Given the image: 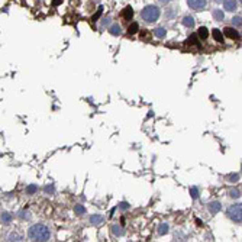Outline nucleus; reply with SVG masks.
<instances>
[{
  "label": "nucleus",
  "mask_w": 242,
  "mask_h": 242,
  "mask_svg": "<svg viewBox=\"0 0 242 242\" xmlns=\"http://www.w3.org/2000/svg\"><path fill=\"white\" fill-rule=\"evenodd\" d=\"M90 222H92V225H100V223H103V216L93 215L92 217H90Z\"/></svg>",
  "instance_id": "11"
},
{
  "label": "nucleus",
  "mask_w": 242,
  "mask_h": 242,
  "mask_svg": "<svg viewBox=\"0 0 242 242\" xmlns=\"http://www.w3.org/2000/svg\"><path fill=\"white\" fill-rule=\"evenodd\" d=\"M10 220H12V216H10V213L3 212V213H2V222H3V223H10Z\"/></svg>",
  "instance_id": "19"
},
{
  "label": "nucleus",
  "mask_w": 242,
  "mask_h": 242,
  "mask_svg": "<svg viewBox=\"0 0 242 242\" xmlns=\"http://www.w3.org/2000/svg\"><path fill=\"white\" fill-rule=\"evenodd\" d=\"M138 31H139V26H138V23H135V22L128 28V33H129V35H133V33H136Z\"/></svg>",
  "instance_id": "18"
},
{
  "label": "nucleus",
  "mask_w": 242,
  "mask_h": 242,
  "mask_svg": "<svg viewBox=\"0 0 242 242\" xmlns=\"http://www.w3.org/2000/svg\"><path fill=\"white\" fill-rule=\"evenodd\" d=\"M199 36L202 38V39H206L207 36H209V31H207V28L202 26L200 29H199Z\"/></svg>",
  "instance_id": "15"
},
{
  "label": "nucleus",
  "mask_w": 242,
  "mask_h": 242,
  "mask_svg": "<svg viewBox=\"0 0 242 242\" xmlns=\"http://www.w3.org/2000/svg\"><path fill=\"white\" fill-rule=\"evenodd\" d=\"M22 239H23V238H22V235L12 232V234L9 235V239H7V241H22Z\"/></svg>",
  "instance_id": "21"
},
{
  "label": "nucleus",
  "mask_w": 242,
  "mask_h": 242,
  "mask_svg": "<svg viewBox=\"0 0 242 242\" xmlns=\"http://www.w3.org/2000/svg\"><path fill=\"white\" fill-rule=\"evenodd\" d=\"M187 42L191 44V45H196L197 42H199V41H197V35H190V38L187 39Z\"/></svg>",
  "instance_id": "25"
},
{
  "label": "nucleus",
  "mask_w": 242,
  "mask_h": 242,
  "mask_svg": "<svg viewBox=\"0 0 242 242\" xmlns=\"http://www.w3.org/2000/svg\"><path fill=\"white\" fill-rule=\"evenodd\" d=\"M222 209V204L219 202H212V203H209V212L212 213V215H216L219 210Z\"/></svg>",
  "instance_id": "7"
},
{
  "label": "nucleus",
  "mask_w": 242,
  "mask_h": 242,
  "mask_svg": "<svg viewBox=\"0 0 242 242\" xmlns=\"http://www.w3.org/2000/svg\"><path fill=\"white\" fill-rule=\"evenodd\" d=\"M212 15H213V18H215L216 20H223V10H219V9H215L213 12H212Z\"/></svg>",
  "instance_id": "14"
},
{
  "label": "nucleus",
  "mask_w": 242,
  "mask_h": 242,
  "mask_svg": "<svg viewBox=\"0 0 242 242\" xmlns=\"http://www.w3.org/2000/svg\"><path fill=\"white\" fill-rule=\"evenodd\" d=\"M223 35H226L230 39H238L239 38V32L236 29H234V28H225L223 29Z\"/></svg>",
  "instance_id": "5"
},
{
  "label": "nucleus",
  "mask_w": 242,
  "mask_h": 242,
  "mask_svg": "<svg viewBox=\"0 0 242 242\" xmlns=\"http://www.w3.org/2000/svg\"><path fill=\"white\" fill-rule=\"evenodd\" d=\"M141 18H142L146 23H152V22L158 20V18H160V9H158L157 6H154V5H150V6H146L142 9Z\"/></svg>",
  "instance_id": "2"
},
{
  "label": "nucleus",
  "mask_w": 242,
  "mask_h": 242,
  "mask_svg": "<svg viewBox=\"0 0 242 242\" xmlns=\"http://www.w3.org/2000/svg\"><path fill=\"white\" fill-rule=\"evenodd\" d=\"M183 25L187 28H193L194 26V19L191 16H184L183 18Z\"/></svg>",
  "instance_id": "10"
},
{
  "label": "nucleus",
  "mask_w": 242,
  "mask_h": 242,
  "mask_svg": "<svg viewBox=\"0 0 242 242\" xmlns=\"http://www.w3.org/2000/svg\"><path fill=\"white\" fill-rule=\"evenodd\" d=\"M241 2H242V0H241Z\"/></svg>",
  "instance_id": "36"
},
{
  "label": "nucleus",
  "mask_w": 242,
  "mask_h": 242,
  "mask_svg": "<svg viewBox=\"0 0 242 242\" xmlns=\"http://www.w3.org/2000/svg\"><path fill=\"white\" fill-rule=\"evenodd\" d=\"M110 22V19L109 18H105V20H103V25H106V23H109Z\"/></svg>",
  "instance_id": "33"
},
{
  "label": "nucleus",
  "mask_w": 242,
  "mask_h": 242,
  "mask_svg": "<svg viewBox=\"0 0 242 242\" xmlns=\"http://www.w3.org/2000/svg\"><path fill=\"white\" fill-rule=\"evenodd\" d=\"M216 2H223V0H216Z\"/></svg>",
  "instance_id": "35"
},
{
  "label": "nucleus",
  "mask_w": 242,
  "mask_h": 242,
  "mask_svg": "<svg viewBox=\"0 0 242 242\" xmlns=\"http://www.w3.org/2000/svg\"><path fill=\"white\" fill-rule=\"evenodd\" d=\"M36 190H38V187H36L35 184H31V186H28V187H26V193H28V194H33Z\"/></svg>",
  "instance_id": "23"
},
{
  "label": "nucleus",
  "mask_w": 242,
  "mask_h": 242,
  "mask_svg": "<svg viewBox=\"0 0 242 242\" xmlns=\"http://www.w3.org/2000/svg\"><path fill=\"white\" fill-rule=\"evenodd\" d=\"M165 33H167V31L164 29V28H157V29H154V35L157 36V38H164L165 36Z\"/></svg>",
  "instance_id": "13"
},
{
  "label": "nucleus",
  "mask_w": 242,
  "mask_h": 242,
  "mask_svg": "<svg viewBox=\"0 0 242 242\" xmlns=\"http://www.w3.org/2000/svg\"><path fill=\"white\" fill-rule=\"evenodd\" d=\"M232 23H234V26H242V18L241 16H234Z\"/></svg>",
  "instance_id": "22"
},
{
  "label": "nucleus",
  "mask_w": 242,
  "mask_h": 242,
  "mask_svg": "<svg viewBox=\"0 0 242 242\" xmlns=\"http://www.w3.org/2000/svg\"><path fill=\"white\" fill-rule=\"evenodd\" d=\"M191 197H193V199H196L197 197V189H194V187L191 189Z\"/></svg>",
  "instance_id": "29"
},
{
  "label": "nucleus",
  "mask_w": 242,
  "mask_h": 242,
  "mask_svg": "<svg viewBox=\"0 0 242 242\" xmlns=\"http://www.w3.org/2000/svg\"><path fill=\"white\" fill-rule=\"evenodd\" d=\"M61 2L62 0H52V6H58V5H61Z\"/></svg>",
  "instance_id": "30"
},
{
  "label": "nucleus",
  "mask_w": 242,
  "mask_h": 242,
  "mask_svg": "<svg viewBox=\"0 0 242 242\" xmlns=\"http://www.w3.org/2000/svg\"><path fill=\"white\" fill-rule=\"evenodd\" d=\"M212 35H213V38H215L216 42H223V33L219 31V29H213L212 31Z\"/></svg>",
  "instance_id": "9"
},
{
  "label": "nucleus",
  "mask_w": 242,
  "mask_h": 242,
  "mask_svg": "<svg viewBox=\"0 0 242 242\" xmlns=\"http://www.w3.org/2000/svg\"><path fill=\"white\" fill-rule=\"evenodd\" d=\"M158 2H161V3H168L170 0H158Z\"/></svg>",
  "instance_id": "34"
},
{
  "label": "nucleus",
  "mask_w": 242,
  "mask_h": 242,
  "mask_svg": "<svg viewBox=\"0 0 242 242\" xmlns=\"http://www.w3.org/2000/svg\"><path fill=\"white\" fill-rule=\"evenodd\" d=\"M28 236L32 239V241H49L51 239V230L48 226L42 225V223H36L29 228L28 230Z\"/></svg>",
  "instance_id": "1"
},
{
  "label": "nucleus",
  "mask_w": 242,
  "mask_h": 242,
  "mask_svg": "<svg viewBox=\"0 0 242 242\" xmlns=\"http://www.w3.org/2000/svg\"><path fill=\"white\" fill-rule=\"evenodd\" d=\"M45 191H46V193H48V194H51V193H52V191H54V189H52V187H46V189H45Z\"/></svg>",
  "instance_id": "31"
},
{
  "label": "nucleus",
  "mask_w": 242,
  "mask_h": 242,
  "mask_svg": "<svg viewBox=\"0 0 242 242\" xmlns=\"http://www.w3.org/2000/svg\"><path fill=\"white\" fill-rule=\"evenodd\" d=\"M132 16H133V9H132L131 6H126L122 10V18H123L125 20H129L132 19Z\"/></svg>",
  "instance_id": "8"
},
{
  "label": "nucleus",
  "mask_w": 242,
  "mask_h": 242,
  "mask_svg": "<svg viewBox=\"0 0 242 242\" xmlns=\"http://www.w3.org/2000/svg\"><path fill=\"white\" fill-rule=\"evenodd\" d=\"M229 196L230 197H239L241 196V191L238 189H232V190H229Z\"/></svg>",
  "instance_id": "24"
},
{
  "label": "nucleus",
  "mask_w": 242,
  "mask_h": 242,
  "mask_svg": "<svg viewBox=\"0 0 242 242\" xmlns=\"http://www.w3.org/2000/svg\"><path fill=\"white\" fill-rule=\"evenodd\" d=\"M102 12H103V9H102V7H99L97 13H94V15H93V18H92V19L94 20V22H96V20H97L99 18H100V15H102Z\"/></svg>",
  "instance_id": "26"
},
{
  "label": "nucleus",
  "mask_w": 242,
  "mask_h": 242,
  "mask_svg": "<svg viewBox=\"0 0 242 242\" xmlns=\"http://www.w3.org/2000/svg\"><path fill=\"white\" fill-rule=\"evenodd\" d=\"M119 207H120V209H122V210H126V209H128V207H129V204H128V203H120V206H119Z\"/></svg>",
  "instance_id": "28"
},
{
  "label": "nucleus",
  "mask_w": 242,
  "mask_h": 242,
  "mask_svg": "<svg viewBox=\"0 0 242 242\" xmlns=\"http://www.w3.org/2000/svg\"><path fill=\"white\" fill-rule=\"evenodd\" d=\"M20 219H29V212H25V210H22L19 213Z\"/></svg>",
  "instance_id": "27"
},
{
  "label": "nucleus",
  "mask_w": 242,
  "mask_h": 242,
  "mask_svg": "<svg viewBox=\"0 0 242 242\" xmlns=\"http://www.w3.org/2000/svg\"><path fill=\"white\" fill-rule=\"evenodd\" d=\"M112 232L115 234L116 236H122L125 234V230L122 229V226H119V225H115V226H112Z\"/></svg>",
  "instance_id": "12"
},
{
  "label": "nucleus",
  "mask_w": 242,
  "mask_h": 242,
  "mask_svg": "<svg viewBox=\"0 0 242 242\" xmlns=\"http://www.w3.org/2000/svg\"><path fill=\"white\" fill-rule=\"evenodd\" d=\"M226 215L230 220H234L236 223H242V203L230 204L226 210Z\"/></svg>",
  "instance_id": "3"
},
{
  "label": "nucleus",
  "mask_w": 242,
  "mask_h": 242,
  "mask_svg": "<svg viewBox=\"0 0 242 242\" xmlns=\"http://www.w3.org/2000/svg\"><path fill=\"white\" fill-rule=\"evenodd\" d=\"M168 232V225L167 223H161L160 226H158V234L160 235H165Z\"/></svg>",
  "instance_id": "16"
},
{
  "label": "nucleus",
  "mask_w": 242,
  "mask_h": 242,
  "mask_svg": "<svg viewBox=\"0 0 242 242\" xmlns=\"http://www.w3.org/2000/svg\"><path fill=\"white\" fill-rule=\"evenodd\" d=\"M238 178H239V177H238V174H235V176H230V180H232V181H235V180H238Z\"/></svg>",
  "instance_id": "32"
},
{
  "label": "nucleus",
  "mask_w": 242,
  "mask_h": 242,
  "mask_svg": "<svg viewBox=\"0 0 242 242\" xmlns=\"http://www.w3.org/2000/svg\"><path fill=\"white\" fill-rule=\"evenodd\" d=\"M223 7H225V10H228V12H234L236 7H238V2H236V0H223Z\"/></svg>",
  "instance_id": "6"
},
{
  "label": "nucleus",
  "mask_w": 242,
  "mask_h": 242,
  "mask_svg": "<svg viewBox=\"0 0 242 242\" xmlns=\"http://www.w3.org/2000/svg\"><path fill=\"white\" fill-rule=\"evenodd\" d=\"M74 212H76V215H84L86 207L81 206V204H76V206H74Z\"/></svg>",
  "instance_id": "17"
},
{
  "label": "nucleus",
  "mask_w": 242,
  "mask_h": 242,
  "mask_svg": "<svg viewBox=\"0 0 242 242\" xmlns=\"http://www.w3.org/2000/svg\"><path fill=\"white\" fill-rule=\"evenodd\" d=\"M189 6L193 9V10H202L206 7V3L207 0H187Z\"/></svg>",
  "instance_id": "4"
},
{
  "label": "nucleus",
  "mask_w": 242,
  "mask_h": 242,
  "mask_svg": "<svg viewBox=\"0 0 242 242\" xmlns=\"http://www.w3.org/2000/svg\"><path fill=\"white\" fill-rule=\"evenodd\" d=\"M110 33L115 35V36H116V35H120V33H122V29H120L119 25H113V26L110 28Z\"/></svg>",
  "instance_id": "20"
}]
</instances>
